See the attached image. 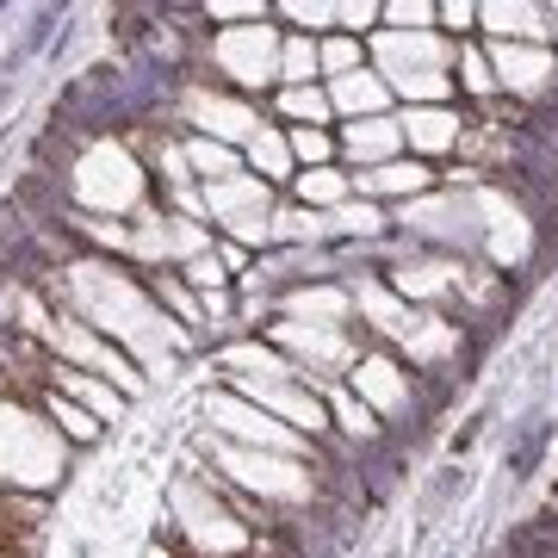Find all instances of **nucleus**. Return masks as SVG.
Listing matches in <instances>:
<instances>
[{
  "label": "nucleus",
  "mask_w": 558,
  "mask_h": 558,
  "mask_svg": "<svg viewBox=\"0 0 558 558\" xmlns=\"http://www.w3.org/2000/svg\"><path fill=\"white\" fill-rule=\"evenodd\" d=\"M323 398H329V428H341L348 440H360V447H373V440L385 435V422L373 416V410H366V403H360L354 391H348V385H329Z\"/></svg>",
  "instance_id": "27"
},
{
  "label": "nucleus",
  "mask_w": 558,
  "mask_h": 558,
  "mask_svg": "<svg viewBox=\"0 0 558 558\" xmlns=\"http://www.w3.org/2000/svg\"><path fill=\"white\" fill-rule=\"evenodd\" d=\"M465 348V323H453L447 311H416L410 323V336L398 341L403 366H416V373H447Z\"/></svg>",
  "instance_id": "18"
},
{
  "label": "nucleus",
  "mask_w": 558,
  "mask_h": 558,
  "mask_svg": "<svg viewBox=\"0 0 558 558\" xmlns=\"http://www.w3.org/2000/svg\"><path fill=\"white\" fill-rule=\"evenodd\" d=\"M62 199L81 218L131 223L137 211H149V161L124 137H87L62 174Z\"/></svg>",
  "instance_id": "3"
},
{
  "label": "nucleus",
  "mask_w": 558,
  "mask_h": 558,
  "mask_svg": "<svg viewBox=\"0 0 558 558\" xmlns=\"http://www.w3.org/2000/svg\"><path fill=\"white\" fill-rule=\"evenodd\" d=\"M199 211L211 218L223 242L236 248H274V211H279V193L255 174H236V180H218V186H199Z\"/></svg>",
  "instance_id": "11"
},
{
  "label": "nucleus",
  "mask_w": 558,
  "mask_h": 558,
  "mask_svg": "<svg viewBox=\"0 0 558 558\" xmlns=\"http://www.w3.org/2000/svg\"><path fill=\"white\" fill-rule=\"evenodd\" d=\"M44 299L81 317L87 329H100L112 348L137 360V366H168L174 354L193 348V336L180 329L168 311L156 304V292L143 286V274H131L124 260H106V255H75V260H57L38 286Z\"/></svg>",
  "instance_id": "1"
},
{
  "label": "nucleus",
  "mask_w": 558,
  "mask_h": 558,
  "mask_svg": "<svg viewBox=\"0 0 558 558\" xmlns=\"http://www.w3.org/2000/svg\"><path fill=\"white\" fill-rule=\"evenodd\" d=\"M62 465H69V440L57 435V422L32 410L25 398L0 391V484L7 490H44V484H57Z\"/></svg>",
  "instance_id": "7"
},
{
  "label": "nucleus",
  "mask_w": 558,
  "mask_h": 558,
  "mask_svg": "<svg viewBox=\"0 0 558 558\" xmlns=\"http://www.w3.org/2000/svg\"><path fill=\"white\" fill-rule=\"evenodd\" d=\"M180 149H186V168H193V180H199V186H218V180H236L242 174V149H230V143L180 137Z\"/></svg>",
  "instance_id": "26"
},
{
  "label": "nucleus",
  "mask_w": 558,
  "mask_h": 558,
  "mask_svg": "<svg viewBox=\"0 0 558 558\" xmlns=\"http://www.w3.org/2000/svg\"><path fill=\"white\" fill-rule=\"evenodd\" d=\"M205 453L218 465L223 490L255 502L267 521H279L286 509H311L323 490L317 465L299 453H260V447H236V440H218V435H205Z\"/></svg>",
  "instance_id": "4"
},
{
  "label": "nucleus",
  "mask_w": 558,
  "mask_h": 558,
  "mask_svg": "<svg viewBox=\"0 0 558 558\" xmlns=\"http://www.w3.org/2000/svg\"><path fill=\"white\" fill-rule=\"evenodd\" d=\"M317 50H323V81H341V75H354V69H366V38L336 32V38H317Z\"/></svg>",
  "instance_id": "34"
},
{
  "label": "nucleus",
  "mask_w": 558,
  "mask_h": 558,
  "mask_svg": "<svg viewBox=\"0 0 558 558\" xmlns=\"http://www.w3.org/2000/svg\"><path fill=\"white\" fill-rule=\"evenodd\" d=\"M274 119L286 124V131H329L336 124V106H329V87L323 81H311V87H274Z\"/></svg>",
  "instance_id": "24"
},
{
  "label": "nucleus",
  "mask_w": 558,
  "mask_h": 558,
  "mask_svg": "<svg viewBox=\"0 0 558 558\" xmlns=\"http://www.w3.org/2000/svg\"><path fill=\"white\" fill-rule=\"evenodd\" d=\"M44 416L57 422V435L69 440V447H94V440L106 435V422L100 416H87L75 398H62V391H44Z\"/></svg>",
  "instance_id": "30"
},
{
  "label": "nucleus",
  "mask_w": 558,
  "mask_h": 558,
  "mask_svg": "<svg viewBox=\"0 0 558 558\" xmlns=\"http://www.w3.org/2000/svg\"><path fill=\"white\" fill-rule=\"evenodd\" d=\"M348 292H354L360 336H379V341H391V348H398V341L410 336V323H416V304L398 299L385 274H360V279H348Z\"/></svg>",
  "instance_id": "17"
},
{
  "label": "nucleus",
  "mask_w": 558,
  "mask_h": 558,
  "mask_svg": "<svg viewBox=\"0 0 558 558\" xmlns=\"http://www.w3.org/2000/svg\"><path fill=\"white\" fill-rule=\"evenodd\" d=\"M260 341H274L279 354L292 360L311 385H323V391H329V385H348V373L366 360V336H360V329H317V323L274 317L260 329Z\"/></svg>",
  "instance_id": "9"
},
{
  "label": "nucleus",
  "mask_w": 558,
  "mask_h": 558,
  "mask_svg": "<svg viewBox=\"0 0 558 558\" xmlns=\"http://www.w3.org/2000/svg\"><path fill=\"white\" fill-rule=\"evenodd\" d=\"M279 44L286 32L279 25H223L205 38V62H211V81L230 87V94H274L279 87Z\"/></svg>",
  "instance_id": "8"
},
{
  "label": "nucleus",
  "mask_w": 558,
  "mask_h": 558,
  "mask_svg": "<svg viewBox=\"0 0 558 558\" xmlns=\"http://www.w3.org/2000/svg\"><path fill=\"white\" fill-rule=\"evenodd\" d=\"M329 87V106H336V119L341 124H354V119H391V106H398V94L385 87V75L366 62V69H354V75H341V81H323Z\"/></svg>",
  "instance_id": "21"
},
{
  "label": "nucleus",
  "mask_w": 558,
  "mask_h": 558,
  "mask_svg": "<svg viewBox=\"0 0 558 558\" xmlns=\"http://www.w3.org/2000/svg\"><path fill=\"white\" fill-rule=\"evenodd\" d=\"M292 199L304 205V211H341V205L354 199V174L348 168H304L299 180H292Z\"/></svg>",
  "instance_id": "25"
},
{
  "label": "nucleus",
  "mask_w": 558,
  "mask_h": 558,
  "mask_svg": "<svg viewBox=\"0 0 558 558\" xmlns=\"http://www.w3.org/2000/svg\"><path fill=\"white\" fill-rule=\"evenodd\" d=\"M205 422H211V435H218V440H236V447H260V453H299V459H311V440L292 435L286 422H274L260 403H248L242 391H230V385H218V391L205 398Z\"/></svg>",
  "instance_id": "12"
},
{
  "label": "nucleus",
  "mask_w": 558,
  "mask_h": 558,
  "mask_svg": "<svg viewBox=\"0 0 558 558\" xmlns=\"http://www.w3.org/2000/svg\"><path fill=\"white\" fill-rule=\"evenodd\" d=\"M292 137V161H299V174L304 168H341V143H336V131H286Z\"/></svg>",
  "instance_id": "33"
},
{
  "label": "nucleus",
  "mask_w": 558,
  "mask_h": 558,
  "mask_svg": "<svg viewBox=\"0 0 558 558\" xmlns=\"http://www.w3.org/2000/svg\"><path fill=\"white\" fill-rule=\"evenodd\" d=\"M336 143H341V168H348V174H366V168H385V161L410 156V149H403V131H398V112H391V119L341 124Z\"/></svg>",
  "instance_id": "20"
},
{
  "label": "nucleus",
  "mask_w": 558,
  "mask_h": 558,
  "mask_svg": "<svg viewBox=\"0 0 558 558\" xmlns=\"http://www.w3.org/2000/svg\"><path fill=\"white\" fill-rule=\"evenodd\" d=\"M223 385L242 391L248 403H260V410L274 422H286L292 435H304V440L329 435V398H323V385L304 379L274 341H230V348H223Z\"/></svg>",
  "instance_id": "2"
},
{
  "label": "nucleus",
  "mask_w": 558,
  "mask_h": 558,
  "mask_svg": "<svg viewBox=\"0 0 558 558\" xmlns=\"http://www.w3.org/2000/svg\"><path fill=\"white\" fill-rule=\"evenodd\" d=\"M379 32H440V0H379Z\"/></svg>",
  "instance_id": "32"
},
{
  "label": "nucleus",
  "mask_w": 558,
  "mask_h": 558,
  "mask_svg": "<svg viewBox=\"0 0 558 558\" xmlns=\"http://www.w3.org/2000/svg\"><path fill=\"white\" fill-rule=\"evenodd\" d=\"M311 81H323V50H317V38L286 32V44H279V87H311Z\"/></svg>",
  "instance_id": "31"
},
{
  "label": "nucleus",
  "mask_w": 558,
  "mask_h": 558,
  "mask_svg": "<svg viewBox=\"0 0 558 558\" xmlns=\"http://www.w3.org/2000/svg\"><path fill=\"white\" fill-rule=\"evenodd\" d=\"M484 50H490V69H497V94H509V100H539V94H553L558 57L546 44H484Z\"/></svg>",
  "instance_id": "15"
},
{
  "label": "nucleus",
  "mask_w": 558,
  "mask_h": 558,
  "mask_svg": "<svg viewBox=\"0 0 558 558\" xmlns=\"http://www.w3.org/2000/svg\"><path fill=\"white\" fill-rule=\"evenodd\" d=\"M398 131H403V149L435 168L440 156H459V143H465V131H472V112H465L459 100L453 106H403Z\"/></svg>",
  "instance_id": "14"
},
{
  "label": "nucleus",
  "mask_w": 558,
  "mask_h": 558,
  "mask_svg": "<svg viewBox=\"0 0 558 558\" xmlns=\"http://www.w3.org/2000/svg\"><path fill=\"white\" fill-rule=\"evenodd\" d=\"M199 20H211L223 32V25H260V20H274V7H267V0H218V7H199Z\"/></svg>",
  "instance_id": "35"
},
{
  "label": "nucleus",
  "mask_w": 558,
  "mask_h": 558,
  "mask_svg": "<svg viewBox=\"0 0 558 558\" xmlns=\"http://www.w3.org/2000/svg\"><path fill=\"white\" fill-rule=\"evenodd\" d=\"M435 186H440V174L428 168V161L398 156V161H385V168H366V174H354V199H373V205H416V199H428Z\"/></svg>",
  "instance_id": "19"
},
{
  "label": "nucleus",
  "mask_w": 558,
  "mask_h": 558,
  "mask_svg": "<svg viewBox=\"0 0 558 558\" xmlns=\"http://www.w3.org/2000/svg\"><path fill=\"white\" fill-rule=\"evenodd\" d=\"M274 317L317 323V329H354V292H348V279H304V286L279 292Z\"/></svg>",
  "instance_id": "16"
},
{
  "label": "nucleus",
  "mask_w": 558,
  "mask_h": 558,
  "mask_svg": "<svg viewBox=\"0 0 558 558\" xmlns=\"http://www.w3.org/2000/svg\"><path fill=\"white\" fill-rule=\"evenodd\" d=\"M453 81H459V94H465V100L497 106V69H490V50H484L478 38H465V44H459Z\"/></svg>",
  "instance_id": "28"
},
{
  "label": "nucleus",
  "mask_w": 558,
  "mask_h": 558,
  "mask_svg": "<svg viewBox=\"0 0 558 558\" xmlns=\"http://www.w3.org/2000/svg\"><path fill=\"white\" fill-rule=\"evenodd\" d=\"M366 62L385 75V87L398 94L403 106H453L459 81V44L440 38V32H373L366 38Z\"/></svg>",
  "instance_id": "5"
},
{
  "label": "nucleus",
  "mask_w": 558,
  "mask_h": 558,
  "mask_svg": "<svg viewBox=\"0 0 558 558\" xmlns=\"http://www.w3.org/2000/svg\"><path fill=\"white\" fill-rule=\"evenodd\" d=\"M391 211L385 205H373V199H348L341 211H329V236H341V242H379L385 230H391Z\"/></svg>",
  "instance_id": "29"
},
{
  "label": "nucleus",
  "mask_w": 558,
  "mask_h": 558,
  "mask_svg": "<svg viewBox=\"0 0 558 558\" xmlns=\"http://www.w3.org/2000/svg\"><path fill=\"white\" fill-rule=\"evenodd\" d=\"M174 119H180V137H211V143L242 149V143L267 124V112H260V100L230 94V87H218L211 75H199V81H180Z\"/></svg>",
  "instance_id": "10"
},
{
  "label": "nucleus",
  "mask_w": 558,
  "mask_h": 558,
  "mask_svg": "<svg viewBox=\"0 0 558 558\" xmlns=\"http://www.w3.org/2000/svg\"><path fill=\"white\" fill-rule=\"evenodd\" d=\"M348 391H354V398L366 403L379 422L410 416V410H416V373H410L391 348H366V360L348 373Z\"/></svg>",
  "instance_id": "13"
},
{
  "label": "nucleus",
  "mask_w": 558,
  "mask_h": 558,
  "mask_svg": "<svg viewBox=\"0 0 558 558\" xmlns=\"http://www.w3.org/2000/svg\"><path fill=\"white\" fill-rule=\"evenodd\" d=\"M440 38H478V0H440Z\"/></svg>",
  "instance_id": "36"
},
{
  "label": "nucleus",
  "mask_w": 558,
  "mask_h": 558,
  "mask_svg": "<svg viewBox=\"0 0 558 558\" xmlns=\"http://www.w3.org/2000/svg\"><path fill=\"white\" fill-rule=\"evenodd\" d=\"M168 509H174L180 546H186L193 558H242V553H255V546H260L255 527H248V521H242V509L230 502V490L218 497V484L199 478V472L174 478Z\"/></svg>",
  "instance_id": "6"
},
{
  "label": "nucleus",
  "mask_w": 558,
  "mask_h": 558,
  "mask_svg": "<svg viewBox=\"0 0 558 558\" xmlns=\"http://www.w3.org/2000/svg\"><path fill=\"white\" fill-rule=\"evenodd\" d=\"M50 391L75 398L87 416H100V422H119V416H124V403H131L119 385H106L100 373H75V366H50Z\"/></svg>",
  "instance_id": "23"
},
{
  "label": "nucleus",
  "mask_w": 558,
  "mask_h": 558,
  "mask_svg": "<svg viewBox=\"0 0 558 558\" xmlns=\"http://www.w3.org/2000/svg\"><path fill=\"white\" fill-rule=\"evenodd\" d=\"M242 174L267 180L274 193L299 180V161H292V137H286V124H260L255 137L242 143Z\"/></svg>",
  "instance_id": "22"
}]
</instances>
